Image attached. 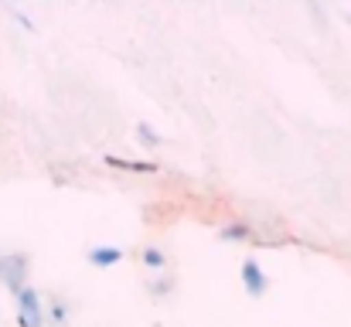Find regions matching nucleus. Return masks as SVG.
I'll use <instances>...</instances> for the list:
<instances>
[{"label":"nucleus","mask_w":351,"mask_h":327,"mask_svg":"<svg viewBox=\"0 0 351 327\" xmlns=\"http://www.w3.org/2000/svg\"><path fill=\"white\" fill-rule=\"evenodd\" d=\"M140 259H143V266H150V269H164V263H167V256H164L160 249H154V245H147V249L140 252Z\"/></svg>","instance_id":"8"},{"label":"nucleus","mask_w":351,"mask_h":327,"mask_svg":"<svg viewBox=\"0 0 351 327\" xmlns=\"http://www.w3.org/2000/svg\"><path fill=\"white\" fill-rule=\"evenodd\" d=\"M219 235H222L226 242H245V239L252 235V228H249L245 221H232V225H226V228H222Z\"/></svg>","instance_id":"6"},{"label":"nucleus","mask_w":351,"mask_h":327,"mask_svg":"<svg viewBox=\"0 0 351 327\" xmlns=\"http://www.w3.org/2000/svg\"><path fill=\"white\" fill-rule=\"evenodd\" d=\"M14 297H17V327H45V304L34 287H21Z\"/></svg>","instance_id":"1"},{"label":"nucleus","mask_w":351,"mask_h":327,"mask_svg":"<svg viewBox=\"0 0 351 327\" xmlns=\"http://www.w3.org/2000/svg\"><path fill=\"white\" fill-rule=\"evenodd\" d=\"M48 314H51V321H55V324H65V321H69V304H62V300H51Z\"/></svg>","instance_id":"9"},{"label":"nucleus","mask_w":351,"mask_h":327,"mask_svg":"<svg viewBox=\"0 0 351 327\" xmlns=\"http://www.w3.org/2000/svg\"><path fill=\"white\" fill-rule=\"evenodd\" d=\"M0 280L10 293H17L21 287H27V256L24 252H0Z\"/></svg>","instance_id":"2"},{"label":"nucleus","mask_w":351,"mask_h":327,"mask_svg":"<svg viewBox=\"0 0 351 327\" xmlns=\"http://www.w3.org/2000/svg\"><path fill=\"white\" fill-rule=\"evenodd\" d=\"M171 287H174L171 280H160L157 287H150V293H157V297H164V293H171Z\"/></svg>","instance_id":"10"},{"label":"nucleus","mask_w":351,"mask_h":327,"mask_svg":"<svg viewBox=\"0 0 351 327\" xmlns=\"http://www.w3.org/2000/svg\"><path fill=\"white\" fill-rule=\"evenodd\" d=\"M110 167H119V171H130V174H154L157 164H147V160H123V157H106Z\"/></svg>","instance_id":"5"},{"label":"nucleus","mask_w":351,"mask_h":327,"mask_svg":"<svg viewBox=\"0 0 351 327\" xmlns=\"http://www.w3.org/2000/svg\"><path fill=\"white\" fill-rule=\"evenodd\" d=\"M86 259L93 266H117L119 259H123V249H117V245H96V249L86 252Z\"/></svg>","instance_id":"4"},{"label":"nucleus","mask_w":351,"mask_h":327,"mask_svg":"<svg viewBox=\"0 0 351 327\" xmlns=\"http://www.w3.org/2000/svg\"><path fill=\"white\" fill-rule=\"evenodd\" d=\"M136 140H140L143 147H157V143H160V133H157L150 123H136Z\"/></svg>","instance_id":"7"},{"label":"nucleus","mask_w":351,"mask_h":327,"mask_svg":"<svg viewBox=\"0 0 351 327\" xmlns=\"http://www.w3.org/2000/svg\"><path fill=\"white\" fill-rule=\"evenodd\" d=\"M242 287H245L249 297H263V293H266L269 280H266V273H263V266H259L256 259H245V263H242Z\"/></svg>","instance_id":"3"}]
</instances>
